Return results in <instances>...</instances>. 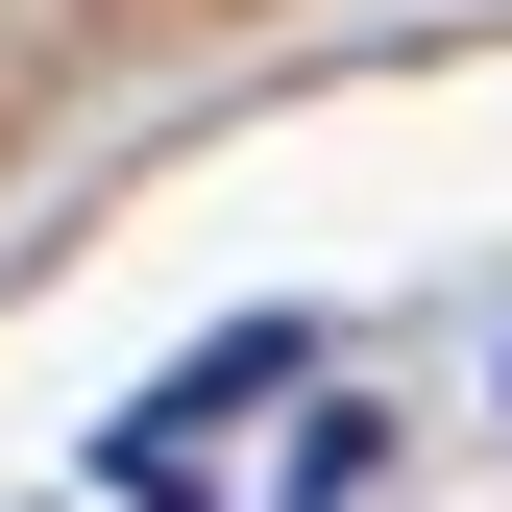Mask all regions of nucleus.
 Instances as JSON below:
<instances>
[{
    "label": "nucleus",
    "mask_w": 512,
    "mask_h": 512,
    "mask_svg": "<svg viewBox=\"0 0 512 512\" xmlns=\"http://www.w3.org/2000/svg\"><path fill=\"white\" fill-rule=\"evenodd\" d=\"M488 391H512V366H488Z\"/></svg>",
    "instance_id": "obj_1"
}]
</instances>
